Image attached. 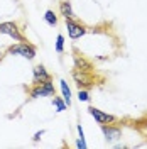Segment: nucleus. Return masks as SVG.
I'll return each mask as SVG.
<instances>
[{
	"label": "nucleus",
	"instance_id": "nucleus-9",
	"mask_svg": "<svg viewBox=\"0 0 147 149\" xmlns=\"http://www.w3.org/2000/svg\"><path fill=\"white\" fill-rule=\"evenodd\" d=\"M74 65L76 70H81V71H92V63H88L85 58L81 56H74Z\"/></svg>",
	"mask_w": 147,
	"mask_h": 149
},
{
	"label": "nucleus",
	"instance_id": "nucleus-18",
	"mask_svg": "<svg viewBox=\"0 0 147 149\" xmlns=\"http://www.w3.org/2000/svg\"><path fill=\"white\" fill-rule=\"evenodd\" d=\"M0 58H2V53H0Z\"/></svg>",
	"mask_w": 147,
	"mask_h": 149
},
{
	"label": "nucleus",
	"instance_id": "nucleus-6",
	"mask_svg": "<svg viewBox=\"0 0 147 149\" xmlns=\"http://www.w3.org/2000/svg\"><path fill=\"white\" fill-rule=\"evenodd\" d=\"M46 80H51V74L46 71V68L42 65H37L34 68V76H32V83H42Z\"/></svg>",
	"mask_w": 147,
	"mask_h": 149
},
{
	"label": "nucleus",
	"instance_id": "nucleus-16",
	"mask_svg": "<svg viewBox=\"0 0 147 149\" xmlns=\"http://www.w3.org/2000/svg\"><path fill=\"white\" fill-rule=\"evenodd\" d=\"M42 134H44V130H41V132H37L36 136H34V141H36V142H37V141L41 139V136H42Z\"/></svg>",
	"mask_w": 147,
	"mask_h": 149
},
{
	"label": "nucleus",
	"instance_id": "nucleus-13",
	"mask_svg": "<svg viewBox=\"0 0 147 149\" xmlns=\"http://www.w3.org/2000/svg\"><path fill=\"white\" fill-rule=\"evenodd\" d=\"M54 105L58 107V112H63V110H66V103L59 98V97H54Z\"/></svg>",
	"mask_w": 147,
	"mask_h": 149
},
{
	"label": "nucleus",
	"instance_id": "nucleus-12",
	"mask_svg": "<svg viewBox=\"0 0 147 149\" xmlns=\"http://www.w3.org/2000/svg\"><path fill=\"white\" fill-rule=\"evenodd\" d=\"M44 19H46V22L49 24V26H56V24H58V17L54 15L53 10H47L46 15H44Z\"/></svg>",
	"mask_w": 147,
	"mask_h": 149
},
{
	"label": "nucleus",
	"instance_id": "nucleus-15",
	"mask_svg": "<svg viewBox=\"0 0 147 149\" xmlns=\"http://www.w3.org/2000/svg\"><path fill=\"white\" fill-rule=\"evenodd\" d=\"M78 98H80V102H88L90 95H88L86 90H80V92H78Z\"/></svg>",
	"mask_w": 147,
	"mask_h": 149
},
{
	"label": "nucleus",
	"instance_id": "nucleus-3",
	"mask_svg": "<svg viewBox=\"0 0 147 149\" xmlns=\"http://www.w3.org/2000/svg\"><path fill=\"white\" fill-rule=\"evenodd\" d=\"M0 34H7V36H10L12 39H15L19 42H27V39L20 34V31H19L15 22H3V24H0Z\"/></svg>",
	"mask_w": 147,
	"mask_h": 149
},
{
	"label": "nucleus",
	"instance_id": "nucleus-8",
	"mask_svg": "<svg viewBox=\"0 0 147 149\" xmlns=\"http://www.w3.org/2000/svg\"><path fill=\"white\" fill-rule=\"evenodd\" d=\"M73 78L74 81L80 85V86H88V85H92L90 81V76H88V71H81V70H74L73 71Z\"/></svg>",
	"mask_w": 147,
	"mask_h": 149
},
{
	"label": "nucleus",
	"instance_id": "nucleus-5",
	"mask_svg": "<svg viewBox=\"0 0 147 149\" xmlns=\"http://www.w3.org/2000/svg\"><path fill=\"white\" fill-rule=\"evenodd\" d=\"M88 112H90V115H92V117H95V120L98 122V124H108V122H115V120H117L113 115H108V113L98 110V109H95V107H90Z\"/></svg>",
	"mask_w": 147,
	"mask_h": 149
},
{
	"label": "nucleus",
	"instance_id": "nucleus-10",
	"mask_svg": "<svg viewBox=\"0 0 147 149\" xmlns=\"http://www.w3.org/2000/svg\"><path fill=\"white\" fill-rule=\"evenodd\" d=\"M59 10H61V14L64 15V19H73L74 17L73 9H71V3H69V2H61V3H59Z\"/></svg>",
	"mask_w": 147,
	"mask_h": 149
},
{
	"label": "nucleus",
	"instance_id": "nucleus-2",
	"mask_svg": "<svg viewBox=\"0 0 147 149\" xmlns=\"http://www.w3.org/2000/svg\"><path fill=\"white\" fill-rule=\"evenodd\" d=\"M54 95V85L51 80H46L42 83H34L31 88V97L32 98H39V97H53Z\"/></svg>",
	"mask_w": 147,
	"mask_h": 149
},
{
	"label": "nucleus",
	"instance_id": "nucleus-4",
	"mask_svg": "<svg viewBox=\"0 0 147 149\" xmlns=\"http://www.w3.org/2000/svg\"><path fill=\"white\" fill-rule=\"evenodd\" d=\"M66 27H68V34H69L71 39H78L86 32V29L83 27L81 24L74 22L73 19H66Z\"/></svg>",
	"mask_w": 147,
	"mask_h": 149
},
{
	"label": "nucleus",
	"instance_id": "nucleus-14",
	"mask_svg": "<svg viewBox=\"0 0 147 149\" xmlns=\"http://www.w3.org/2000/svg\"><path fill=\"white\" fill-rule=\"evenodd\" d=\"M63 42H64V37L61 36H58V41H56V51L58 53H63Z\"/></svg>",
	"mask_w": 147,
	"mask_h": 149
},
{
	"label": "nucleus",
	"instance_id": "nucleus-17",
	"mask_svg": "<svg viewBox=\"0 0 147 149\" xmlns=\"http://www.w3.org/2000/svg\"><path fill=\"white\" fill-rule=\"evenodd\" d=\"M76 146H78V148H86V144H85V141H78V142H76Z\"/></svg>",
	"mask_w": 147,
	"mask_h": 149
},
{
	"label": "nucleus",
	"instance_id": "nucleus-11",
	"mask_svg": "<svg viewBox=\"0 0 147 149\" xmlns=\"http://www.w3.org/2000/svg\"><path fill=\"white\" fill-rule=\"evenodd\" d=\"M59 83H61V90H63L64 103H68V107H69V105H71V92H69V88H68V83H66L64 80H61Z\"/></svg>",
	"mask_w": 147,
	"mask_h": 149
},
{
	"label": "nucleus",
	"instance_id": "nucleus-7",
	"mask_svg": "<svg viewBox=\"0 0 147 149\" xmlns=\"http://www.w3.org/2000/svg\"><path fill=\"white\" fill-rule=\"evenodd\" d=\"M101 130H103L107 141H115L122 136V130L119 127H112V125H107V124H101Z\"/></svg>",
	"mask_w": 147,
	"mask_h": 149
},
{
	"label": "nucleus",
	"instance_id": "nucleus-1",
	"mask_svg": "<svg viewBox=\"0 0 147 149\" xmlns=\"http://www.w3.org/2000/svg\"><path fill=\"white\" fill-rule=\"evenodd\" d=\"M7 53L9 54H17L22 56V58H27V59H32L36 56V47L29 42H19V44H14V46L7 47Z\"/></svg>",
	"mask_w": 147,
	"mask_h": 149
}]
</instances>
